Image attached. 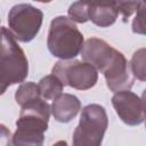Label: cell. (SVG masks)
Instances as JSON below:
<instances>
[{
  "label": "cell",
  "instance_id": "6da1fadb",
  "mask_svg": "<svg viewBox=\"0 0 146 146\" xmlns=\"http://www.w3.org/2000/svg\"><path fill=\"white\" fill-rule=\"evenodd\" d=\"M51 106L40 98L22 107L13 135L14 146H43Z\"/></svg>",
  "mask_w": 146,
  "mask_h": 146
},
{
  "label": "cell",
  "instance_id": "7a4b0ae2",
  "mask_svg": "<svg viewBox=\"0 0 146 146\" xmlns=\"http://www.w3.org/2000/svg\"><path fill=\"white\" fill-rule=\"evenodd\" d=\"M83 46V34L73 21L66 16H57L51 21L47 47L52 56L60 60L74 59L81 54Z\"/></svg>",
  "mask_w": 146,
  "mask_h": 146
},
{
  "label": "cell",
  "instance_id": "3957f363",
  "mask_svg": "<svg viewBox=\"0 0 146 146\" xmlns=\"http://www.w3.org/2000/svg\"><path fill=\"white\" fill-rule=\"evenodd\" d=\"M1 94L8 87L23 83L29 75V62L10 31L1 27Z\"/></svg>",
  "mask_w": 146,
  "mask_h": 146
},
{
  "label": "cell",
  "instance_id": "277c9868",
  "mask_svg": "<svg viewBox=\"0 0 146 146\" xmlns=\"http://www.w3.org/2000/svg\"><path fill=\"white\" fill-rule=\"evenodd\" d=\"M107 127L105 108L99 104L87 105L82 108L79 124L73 132L72 146H102Z\"/></svg>",
  "mask_w": 146,
  "mask_h": 146
},
{
  "label": "cell",
  "instance_id": "5b68a950",
  "mask_svg": "<svg viewBox=\"0 0 146 146\" xmlns=\"http://www.w3.org/2000/svg\"><path fill=\"white\" fill-rule=\"evenodd\" d=\"M43 21V13L30 5L18 3L8 14V30L19 42H30L39 33Z\"/></svg>",
  "mask_w": 146,
  "mask_h": 146
},
{
  "label": "cell",
  "instance_id": "8992f818",
  "mask_svg": "<svg viewBox=\"0 0 146 146\" xmlns=\"http://www.w3.org/2000/svg\"><path fill=\"white\" fill-rule=\"evenodd\" d=\"M51 74L56 75L64 86L76 90H88L98 80L97 70L89 63L78 59L58 60L54 65Z\"/></svg>",
  "mask_w": 146,
  "mask_h": 146
},
{
  "label": "cell",
  "instance_id": "52a82bcc",
  "mask_svg": "<svg viewBox=\"0 0 146 146\" xmlns=\"http://www.w3.org/2000/svg\"><path fill=\"white\" fill-rule=\"evenodd\" d=\"M112 105L121 121L128 125H139L145 121L143 100L130 90L115 92L112 97Z\"/></svg>",
  "mask_w": 146,
  "mask_h": 146
},
{
  "label": "cell",
  "instance_id": "ba28073f",
  "mask_svg": "<svg viewBox=\"0 0 146 146\" xmlns=\"http://www.w3.org/2000/svg\"><path fill=\"white\" fill-rule=\"evenodd\" d=\"M117 51L105 40L92 36L84 41L81 57L83 62L89 63L97 71L104 73L114 60Z\"/></svg>",
  "mask_w": 146,
  "mask_h": 146
},
{
  "label": "cell",
  "instance_id": "9c48e42d",
  "mask_svg": "<svg viewBox=\"0 0 146 146\" xmlns=\"http://www.w3.org/2000/svg\"><path fill=\"white\" fill-rule=\"evenodd\" d=\"M103 74L105 76L107 88L114 94L130 90L135 82V76L131 71L130 63L121 51H117L114 60Z\"/></svg>",
  "mask_w": 146,
  "mask_h": 146
},
{
  "label": "cell",
  "instance_id": "30bf717a",
  "mask_svg": "<svg viewBox=\"0 0 146 146\" xmlns=\"http://www.w3.org/2000/svg\"><path fill=\"white\" fill-rule=\"evenodd\" d=\"M81 110V102L71 94H62L58 98L52 100L51 114L56 121L67 123L72 121Z\"/></svg>",
  "mask_w": 146,
  "mask_h": 146
},
{
  "label": "cell",
  "instance_id": "8fae6325",
  "mask_svg": "<svg viewBox=\"0 0 146 146\" xmlns=\"http://www.w3.org/2000/svg\"><path fill=\"white\" fill-rule=\"evenodd\" d=\"M89 21L99 27H108L113 25L117 18L119 9L116 1L113 2H89L88 7Z\"/></svg>",
  "mask_w": 146,
  "mask_h": 146
},
{
  "label": "cell",
  "instance_id": "7c38bea8",
  "mask_svg": "<svg viewBox=\"0 0 146 146\" xmlns=\"http://www.w3.org/2000/svg\"><path fill=\"white\" fill-rule=\"evenodd\" d=\"M38 84H39V88H40L41 97L44 100H49V99L55 100L56 98H58L63 94L64 84L54 74H49V75L43 76L39 81Z\"/></svg>",
  "mask_w": 146,
  "mask_h": 146
},
{
  "label": "cell",
  "instance_id": "4fadbf2b",
  "mask_svg": "<svg viewBox=\"0 0 146 146\" xmlns=\"http://www.w3.org/2000/svg\"><path fill=\"white\" fill-rule=\"evenodd\" d=\"M40 98H42V97H41L39 84H36L34 82L21 83L19 87L17 88L16 92H15V100L21 107H24L27 104L35 102Z\"/></svg>",
  "mask_w": 146,
  "mask_h": 146
},
{
  "label": "cell",
  "instance_id": "5bb4252c",
  "mask_svg": "<svg viewBox=\"0 0 146 146\" xmlns=\"http://www.w3.org/2000/svg\"><path fill=\"white\" fill-rule=\"evenodd\" d=\"M130 66L135 79L146 81V48H139L132 54Z\"/></svg>",
  "mask_w": 146,
  "mask_h": 146
},
{
  "label": "cell",
  "instance_id": "9a60e30c",
  "mask_svg": "<svg viewBox=\"0 0 146 146\" xmlns=\"http://www.w3.org/2000/svg\"><path fill=\"white\" fill-rule=\"evenodd\" d=\"M89 2H82V1H76L73 2L68 10V18L73 21L74 23H86L89 21V11H88Z\"/></svg>",
  "mask_w": 146,
  "mask_h": 146
},
{
  "label": "cell",
  "instance_id": "2e32d148",
  "mask_svg": "<svg viewBox=\"0 0 146 146\" xmlns=\"http://www.w3.org/2000/svg\"><path fill=\"white\" fill-rule=\"evenodd\" d=\"M131 29L136 34L146 35V1H139L136 16L132 19Z\"/></svg>",
  "mask_w": 146,
  "mask_h": 146
},
{
  "label": "cell",
  "instance_id": "e0dca14e",
  "mask_svg": "<svg viewBox=\"0 0 146 146\" xmlns=\"http://www.w3.org/2000/svg\"><path fill=\"white\" fill-rule=\"evenodd\" d=\"M116 6L119 9V14H121L123 18H128L137 10L139 1H119L116 2Z\"/></svg>",
  "mask_w": 146,
  "mask_h": 146
},
{
  "label": "cell",
  "instance_id": "ac0fdd59",
  "mask_svg": "<svg viewBox=\"0 0 146 146\" xmlns=\"http://www.w3.org/2000/svg\"><path fill=\"white\" fill-rule=\"evenodd\" d=\"M0 146H14V141H13V136L10 133V130L7 129V127L5 124L0 125Z\"/></svg>",
  "mask_w": 146,
  "mask_h": 146
},
{
  "label": "cell",
  "instance_id": "d6986e66",
  "mask_svg": "<svg viewBox=\"0 0 146 146\" xmlns=\"http://www.w3.org/2000/svg\"><path fill=\"white\" fill-rule=\"evenodd\" d=\"M141 100L144 104V110H145V120H146V89L141 94ZM145 128H146V121H145Z\"/></svg>",
  "mask_w": 146,
  "mask_h": 146
},
{
  "label": "cell",
  "instance_id": "ffe728a7",
  "mask_svg": "<svg viewBox=\"0 0 146 146\" xmlns=\"http://www.w3.org/2000/svg\"><path fill=\"white\" fill-rule=\"evenodd\" d=\"M52 146H68V145H67V143H66L65 140H58V141L55 143Z\"/></svg>",
  "mask_w": 146,
  "mask_h": 146
}]
</instances>
